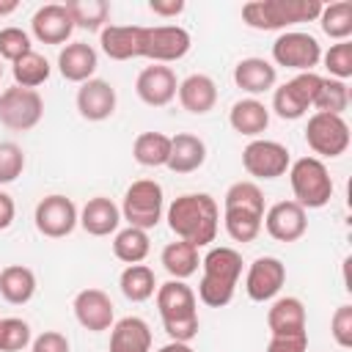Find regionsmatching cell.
I'll return each mask as SVG.
<instances>
[{"label": "cell", "mask_w": 352, "mask_h": 352, "mask_svg": "<svg viewBox=\"0 0 352 352\" xmlns=\"http://www.w3.org/2000/svg\"><path fill=\"white\" fill-rule=\"evenodd\" d=\"M261 228L278 242H297L308 231V217L297 201H278L264 212Z\"/></svg>", "instance_id": "2e32d148"}, {"label": "cell", "mask_w": 352, "mask_h": 352, "mask_svg": "<svg viewBox=\"0 0 352 352\" xmlns=\"http://www.w3.org/2000/svg\"><path fill=\"white\" fill-rule=\"evenodd\" d=\"M30 47V36L22 28H3L0 30V58L16 63L22 55H28Z\"/></svg>", "instance_id": "b9f144b4"}, {"label": "cell", "mask_w": 352, "mask_h": 352, "mask_svg": "<svg viewBox=\"0 0 352 352\" xmlns=\"http://www.w3.org/2000/svg\"><path fill=\"white\" fill-rule=\"evenodd\" d=\"M157 352H195L190 344H184V341H170V344H165V346H160Z\"/></svg>", "instance_id": "c3c4849f"}, {"label": "cell", "mask_w": 352, "mask_h": 352, "mask_svg": "<svg viewBox=\"0 0 352 352\" xmlns=\"http://www.w3.org/2000/svg\"><path fill=\"white\" fill-rule=\"evenodd\" d=\"M118 286L129 302H146L157 292V278H154V270L146 264H126L118 278Z\"/></svg>", "instance_id": "1f68e13d"}, {"label": "cell", "mask_w": 352, "mask_h": 352, "mask_svg": "<svg viewBox=\"0 0 352 352\" xmlns=\"http://www.w3.org/2000/svg\"><path fill=\"white\" fill-rule=\"evenodd\" d=\"M72 308H74L77 322H80L85 330H91V333H104V330H110L113 322H116L113 300H110V294L102 292V289H82V292H77Z\"/></svg>", "instance_id": "ac0fdd59"}, {"label": "cell", "mask_w": 352, "mask_h": 352, "mask_svg": "<svg viewBox=\"0 0 352 352\" xmlns=\"http://www.w3.org/2000/svg\"><path fill=\"white\" fill-rule=\"evenodd\" d=\"M33 223H36V231L41 236H50V239H63L69 236L77 223H80V212L74 206L72 198L66 195H44L38 204H36V212H33Z\"/></svg>", "instance_id": "8fae6325"}, {"label": "cell", "mask_w": 352, "mask_h": 352, "mask_svg": "<svg viewBox=\"0 0 352 352\" xmlns=\"http://www.w3.org/2000/svg\"><path fill=\"white\" fill-rule=\"evenodd\" d=\"M135 91H138L140 102H146L148 107H165V104H170L176 99L179 80H176V74H173L170 66L154 63V66H146L138 74Z\"/></svg>", "instance_id": "e0dca14e"}, {"label": "cell", "mask_w": 352, "mask_h": 352, "mask_svg": "<svg viewBox=\"0 0 352 352\" xmlns=\"http://www.w3.org/2000/svg\"><path fill=\"white\" fill-rule=\"evenodd\" d=\"M314 107H316V113L341 116L349 107V85L344 80L322 77V85H319L316 99H314Z\"/></svg>", "instance_id": "74e56055"}, {"label": "cell", "mask_w": 352, "mask_h": 352, "mask_svg": "<svg viewBox=\"0 0 352 352\" xmlns=\"http://www.w3.org/2000/svg\"><path fill=\"white\" fill-rule=\"evenodd\" d=\"M148 8L157 16H176L184 11V0H148Z\"/></svg>", "instance_id": "bcb514c9"}, {"label": "cell", "mask_w": 352, "mask_h": 352, "mask_svg": "<svg viewBox=\"0 0 352 352\" xmlns=\"http://www.w3.org/2000/svg\"><path fill=\"white\" fill-rule=\"evenodd\" d=\"M319 25H322L324 36H330L336 41H349V36H352V3L338 0V3L322 6Z\"/></svg>", "instance_id": "8d00e7d4"}, {"label": "cell", "mask_w": 352, "mask_h": 352, "mask_svg": "<svg viewBox=\"0 0 352 352\" xmlns=\"http://www.w3.org/2000/svg\"><path fill=\"white\" fill-rule=\"evenodd\" d=\"M160 261H162L165 272H168L173 280H184V278L195 275V272H198V264H201L198 248L190 245V242H182V239L168 242V245L162 248Z\"/></svg>", "instance_id": "4dcf8cb0"}, {"label": "cell", "mask_w": 352, "mask_h": 352, "mask_svg": "<svg viewBox=\"0 0 352 352\" xmlns=\"http://www.w3.org/2000/svg\"><path fill=\"white\" fill-rule=\"evenodd\" d=\"M165 220H168V228L176 234V239L204 248V245H212L217 236L220 209L209 192H184L170 201Z\"/></svg>", "instance_id": "6da1fadb"}, {"label": "cell", "mask_w": 352, "mask_h": 352, "mask_svg": "<svg viewBox=\"0 0 352 352\" xmlns=\"http://www.w3.org/2000/svg\"><path fill=\"white\" fill-rule=\"evenodd\" d=\"M319 85H322V77L316 72H297L292 80H286L283 85L275 88V94H272L275 116L283 121L302 118L308 113V107H314Z\"/></svg>", "instance_id": "ba28073f"}, {"label": "cell", "mask_w": 352, "mask_h": 352, "mask_svg": "<svg viewBox=\"0 0 352 352\" xmlns=\"http://www.w3.org/2000/svg\"><path fill=\"white\" fill-rule=\"evenodd\" d=\"M322 60H324V69L330 72V77L333 80H349L352 77V41H338V44H333L324 55H322Z\"/></svg>", "instance_id": "ab89813d"}, {"label": "cell", "mask_w": 352, "mask_h": 352, "mask_svg": "<svg viewBox=\"0 0 352 352\" xmlns=\"http://www.w3.org/2000/svg\"><path fill=\"white\" fill-rule=\"evenodd\" d=\"M99 44L113 60L143 58V25H104L99 30Z\"/></svg>", "instance_id": "d6986e66"}, {"label": "cell", "mask_w": 352, "mask_h": 352, "mask_svg": "<svg viewBox=\"0 0 352 352\" xmlns=\"http://www.w3.org/2000/svg\"><path fill=\"white\" fill-rule=\"evenodd\" d=\"M272 60L294 72H314V66L322 60V47L311 33L286 30L272 41Z\"/></svg>", "instance_id": "7c38bea8"}, {"label": "cell", "mask_w": 352, "mask_h": 352, "mask_svg": "<svg viewBox=\"0 0 352 352\" xmlns=\"http://www.w3.org/2000/svg\"><path fill=\"white\" fill-rule=\"evenodd\" d=\"M151 250V242H148V231L143 228H121L116 231V239H113V256L124 264H140Z\"/></svg>", "instance_id": "836d02e7"}, {"label": "cell", "mask_w": 352, "mask_h": 352, "mask_svg": "<svg viewBox=\"0 0 352 352\" xmlns=\"http://www.w3.org/2000/svg\"><path fill=\"white\" fill-rule=\"evenodd\" d=\"M16 217V206H14V198L8 192L0 190V231H6Z\"/></svg>", "instance_id": "7dc6e473"}, {"label": "cell", "mask_w": 352, "mask_h": 352, "mask_svg": "<svg viewBox=\"0 0 352 352\" xmlns=\"http://www.w3.org/2000/svg\"><path fill=\"white\" fill-rule=\"evenodd\" d=\"M319 14V0H253L242 6V19L253 30H286L297 22H314Z\"/></svg>", "instance_id": "5b68a950"}, {"label": "cell", "mask_w": 352, "mask_h": 352, "mask_svg": "<svg viewBox=\"0 0 352 352\" xmlns=\"http://www.w3.org/2000/svg\"><path fill=\"white\" fill-rule=\"evenodd\" d=\"M305 349H308V330L270 336V344H267V352H305Z\"/></svg>", "instance_id": "ee69618b"}, {"label": "cell", "mask_w": 352, "mask_h": 352, "mask_svg": "<svg viewBox=\"0 0 352 352\" xmlns=\"http://www.w3.org/2000/svg\"><path fill=\"white\" fill-rule=\"evenodd\" d=\"M349 124L344 116H330V113H314L305 124V143L314 154L319 157H341L349 148Z\"/></svg>", "instance_id": "30bf717a"}, {"label": "cell", "mask_w": 352, "mask_h": 352, "mask_svg": "<svg viewBox=\"0 0 352 352\" xmlns=\"http://www.w3.org/2000/svg\"><path fill=\"white\" fill-rule=\"evenodd\" d=\"M30 352H69V338L58 330H44L30 341Z\"/></svg>", "instance_id": "f6af8a7d"}, {"label": "cell", "mask_w": 352, "mask_h": 352, "mask_svg": "<svg viewBox=\"0 0 352 352\" xmlns=\"http://www.w3.org/2000/svg\"><path fill=\"white\" fill-rule=\"evenodd\" d=\"M118 223H121V209L107 195H94L82 206L77 226H82V231L91 236H110L118 231Z\"/></svg>", "instance_id": "603a6c76"}, {"label": "cell", "mask_w": 352, "mask_h": 352, "mask_svg": "<svg viewBox=\"0 0 352 352\" xmlns=\"http://www.w3.org/2000/svg\"><path fill=\"white\" fill-rule=\"evenodd\" d=\"M264 223V192L256 182H234L223 198V226L234 242H253Z\"/></svg>", "instance_id": "7a4b0ae2"}, {"label": "cell", "mask_w": 352, "mask_h": 352, "mask_svg": "<svg viewBox=\"0 0 352 352\" xmlns=\"http://www.w3.org/2000/svg\"><path fill=\"white\" fill-rule=\"evenodd\" d=\"M275 80H278V72L264 58H242L234 66V82H236V88L245 91V94H250V96L267 94L270 88H275Z\"/></svg>", "instance_id": "484cf974"}, {"label": "cell", "mask_w": 352, "mask_h": 352, "mask_svg": "<svg viewBox=\"0 0 352 352\" xmlns=\"http://www.w3.org/2000/svg\"><path fill=\"white\" fill-rule=\"evenodd\" d=\"M96 66H99L96 50H94L91 44H85V41H72V44H66V47L60 50V55H58V72H60V77L69 80V82H80V85H82L85 80L94 77Z\"/></svg>", "instance_id": "7402d4cb"}, {"label": "cell", "mask_w": 352, "mask_h": 352, "mask_svg": "<svg viewBox=\"0 0 352 352\" xmlns=\"http://www.w3.org/2000/svg\"><path fill=\"white\" fill-rule=\"evenodd\" d=\"M116 88L107 80L91 77L77 88V110L85 121H104L116 113Z\"/></svg>", "instance_id": "ffe728a7"}, {"label": "cell", "mask_w": 352, "mask_h": 352, "mask_svg": "<svg viewBox=\"0 0 352 352\" xmlns=\"http://www.w3.org/2000/svg\"><path fill=\"white\" fill-rule=\"evenodd\" d=\"M33 341L30 324L19 316L0 319V352H22Z\"/></svg>", "instance_id": "f35d334b"}, {"label": "cell", "mask_w": 352, "mask_h": 352, "mask_svg": "<svg viewBox=\"0 0 352 352\" xmlns=\"http://www.w3.org/2000/svg\"><path fill=\"white\" fill-rule=\"evenodd\" d=\"M44 116V99L33 88L11 85L0 94V124L14 132L33 129Z\"/></svg>", "instance_id": "9c48e42d"}, {"label": "cell", "mask_w": 352, "mask_h": 352, "mask_svg": "<svg viewBox=\"0 0 352 352\" xmlns=\"http://www.w3.org/2000/svg\"><path fill=\"white\" fill-rule=\"evenodd\" d=\"M157 311L162 319L165 333L170 336V341H184L190 344L198 336V300L195 292L184 283V280H165L162 286H157Z\"/></svg>", "instance_id": "277c9868"}, {"label": "cell", "mask_w": 352, "mask_h": 352, "mask_svg": "<svg viewBox=\"0 0 352 352\" xmlns=\"http://www.w3.org/2000/svg\"><path fill=\"white\" fill-rule=\"evenodd\" d=\"M168 154H170V138L162 132H140L132 143V157L143 168L168 165Z\"/></svg>", "instance_id": "d6a6232c"}, {"label": "cell", "mask_w": 352, "mask_h": 352, "mask_svg": "<svg viewBox=\"0 0 352 352\" xmlns=\"http://www.w3.org/2000/svg\"><path fill=\"white\" fill-rule=\"evenodd\" d=\"M289 184L302 209H322L333 198V179L319 157H300L289 165Z\"/></svg>", "instance_id": "8992f818"}, {"label": "cell", "mask_w": 352, "mask_h": 352, "mask_svg": "<svg viewBox=\"0 0 352 352\" xmlns=\"http://www.w3.org/2000/svg\"><path fill=\"white\" fill-rule=\"evenodd\" d=\"M182 107L192 116H206L214 104H217V85L209 74H190L179 82L176 91Z\"/></svg>", "instance_id": "d4e9b609"}, {"label": "cell", "mask_w": 352, "mask_h": 352, "mask_svg": "<svg viewBox=\"0 0 352 352\" xmlns=\"http://www.w3.org/2000/svg\"><path fill=\"white\" fill-rule=\"evenodd\" d=\"M267 327L272 336L302 333L305 330V305L297 297H278L267 311Z\"/></svg>", "instance_id": "f546056e"}, {"label": "cell", "mask_w": 352, "mask_h": 352, "mask_svg": "<svg viewBox=\"0 0 352 352\" xmlns=\"http://www.w3.org/2000/svg\"><path fill=\"white\" fill-rule=\"evenodd\" d=\"M330 333L341 349L352 346V305H338L330 319Z\"/></svg>", "instance_id": "7bdbcfd3"}, {"label": "cell", "mask_w": 352, "mask_h": 352, "mask_svg": "<svg viewBox=\"0 0 352 352\" xmlns=\"http://www.w3.org/2000/svg\"><path fill=\"white\" fill-rule=\"evenodd\" d=\"M228 124L234 132L245 135V138H258L261 132H267L270 126V107L258 99H239L231 104L228 110Z\"/></svg>", "instance_id": "83f0119b"}, {"label": "cell", "mask_w": 352, "mask_h": 352, "mask_svg": "<svg viewBox=\"0 0 352 352\" xmlns=\"http://www.w3.org/2000/svg\"><path fill=\"white\" fill-rule=\"evenodd\" d=\"M25 170V151L14 140H0V184H11Z\"/></svg>", "instance_id": "60d3db41"}, {"label": "cell", "mask_w": 352, "mask_h": 352, "mask_svg": "<svg viewBox=\"0 0 352 352\" xmlns=\"http://www.w3.org/2000/svg\"><path fill=\"white\" fill-rule=\"evenodd\" d=\"M192 47V38L184 28L179 25H157V28H143V58L154 63H173L182 60Z\"/></svg>", "instance_id": "5bb4252c"}, {"label": "cell", "mask_w": 352, "mask_h": 352, "mask_svg": "<svg viewBox=\"0 0 352 352\" xmlns=\"http://www.w3.org/2000/svg\"><path fill=\"white\" fill-rule=\"evenodd\" d=\"M165 209V195L162 184L154 179H138L126 187L124 201H121V220H126L132 228H154L162 220Z\"/></svg>", "instance_id": "52a82bcc"}, {"label": "cell", "mask_w": 352, "mask_h": 352, "mask_svg": "<svg viewBox=\"0 0 352 352\" xmlns=\"http://www.w3.org/2000/svg\"><path fill=\"white\" fill-rule=\"evenodd\" d=\"M30 30L41 44H63V41H69L74 22L63 3H47L33 14Z\"/></svg>", "instance_id": "44dd1931"}, {"label": "cell", "mask_w": 352, "mask_h": 352, "mask_svg": "<svg viewBox=\"0 0 352 352\" xmlns=\"http://www.w3.org/2000/svg\"><path fill=\"white\" fill-rule=\"evenodd\" d=\"M16 8H19L16 0H0V16H8V14H14Z\"/></svg>", "instance_id": "681fc988"}, {"label": "cell", "mask_w": 352, "mask_h": 352, "mask_svg": "<svg viewBox=\"0 0 352 352\" xmlns=\"http://www.w3.org/2000/svg\"><path fill=\"white\" fill-rule=\"evenodd\" d=\"M0 77H3V66H0Z\"/></svg>", "instance_id": "f907efd6"}, {"label": "cell", "mask_w": 352, "mask_h": 352, "mask_svg": "<svg viewBox=\"0 0 352 352\" xmlns=\"http://www.w3.org/2000/svg\"><path fill=\"white\" fill-rule=\"evenodd\" d=\"M292 157L289 148L278 140H267V138H253L245 148H242V168L253 176V179H278L289 170Z\"/></svg>", "instance_id": "4fadbf2b"}, {"label": "cell", "mask_w": 352, "mask_h": 352, "mask_svg": "<svg viewBox=\"0 0 352 352\" xmlns=\"http://www.w3.org/2000/svg\"><path fill=\"white\" fill-rule=\"evenodd\" d=\"M206 162V143L198 135L179 132L170 138V154H168V170L173 173H192Z\"/></svg>", "instance_id": "4316f807"}, {"label": "cell", "mask_w": 352, "mask_h": 352, "mask_svg": "<svg viewBox=\"0 0 352 352\" xmlns=\"http://www.w3.org/2000/svg\"><path fill=\"white\" fill-rule=\"evenodd\" d=\"M36 294V275L25 264H8L0 270V297L11 305H25Z\"/></svg>", "instance_id": "f1b7e54d"}, {"label": "cell", "mask_w": 352, "mask_h": 352, "mask_svg": "<svg viewBox=\"0 0 352 352\" xmlns=\"http://www.w3.org/2000/svg\"><path fill=\"white\" fill-rule=\"evenodd\" d=\"M50 72H52V66H50V60L44 58V55H38V52H28V55H22L16 63H11V74H14V85H19V88H38V85H44L47 82V77H50Z\"/></svg>", "instance_id": "e575fe53"}, {"label": "cell", "mask_w": 352, "mask_h": 352, "mask_svg": "<svg viewBox=\"0 0 352 352\" xmlns=\"http://www.w3.org/2000/svg\"><path fill=\"white\" fill-rule=\"evenodd\" d=\"M110 352H151V327L140 316H124L110 327Z\"/></svg>", "instance_id": "cb8c5ba5"}, {"label": "cell", "mask_w": 352, "mask_h": 352, "mask_svg": "<svg viewBox=\"0 0 352 352\" xmlns=\"http://www.w3.org/2000/svg\"><path fill=\"white\" fill-rule=\"evenodd\" d=\"M204 275L198 283V297L204 305L209 308H223L234 300L239 275H242V256L234 248H212L204 258H201Z\"/></svg>", "instance_id": "3957f363"}, {"label": "cell", "mask_w": 352, "mask_h": 352, "mask_svg": "<svg viewBox=\"0 0 352 352\" xmlns=\"http://www.w3.org/2000/svg\"><path fill=\"white\" fill-rule=\"evenodd\" d=\"M74 28H82V30H102L107 25V16H110V3L104 0H69L63 3Z\"/></svg>", "instance_id": "d590c367"}, {"label": "cell", "mask_w": 352, "mask_h": 352, "mask_svg": "<svg viewBox=\"0 0 352 352\" xmlns=\"http://www.w3.org/2000/svg\"><path fill=\"white\" fill-rule=\"evenodd\" d=\"M286 283V264L275 256H258L245 278V292L253 302H267L272 300Z\"/></svg>", "instance_id": "9a60e30c"}]
</instances>
